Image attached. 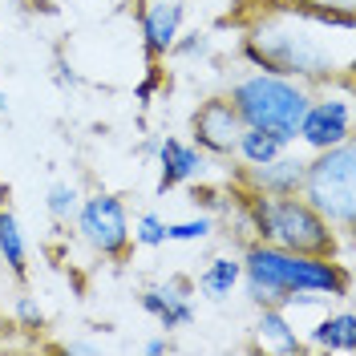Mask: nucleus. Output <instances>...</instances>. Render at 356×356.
<instances>
[{
  "label": "nucleus",
  "mask_w": 356,
  "mask_h": 356,
  "mask_svg": "<svg viewBox=\"0 0 356 356\" xmlns=\"http://www.w3.org/2000/svg\"><path fill=\"white\" fill-rule=\"evenodd\" d=\"M239 29V53L264 73H280L300 86H344L353 81V33L356 24H336L308 13L267 8L231 21Z\"/></svg>",
  "instance_id": "nucleus-1"
},
{
  "label": "nucleus",
  "mask_w": 356,
  "mask_h": 356,
  "mask_svg": "<svg viewBox=\"0 0 356 356\" xmlns=\"http://www.w3.org/2000/svg\"><path fill=\"white\" fill-rule=\"evenodd\" d=\"M243 280L259 308H288L312 304L320 296H348L353 275L348 267L320 255H296L275 243H247L243 251Z\"/></svg>",
  "instance_id": "nucleus-2"
},
{
  "label": "nucleus",
  "mask_w": 356,
  "mask_h": 356,
  "mask_svg": "<svg viewBox=\"0 0 356 356\" xmlns=\"http://www.w3.org/2000/svg\"><path fill=\"white\" fill-rule=\"evenodd\" d=\"M243 211L247 222L255 231L259 243H275L284 251H296V255H320V259H336L340 251V235L324 222V215H316L300 195H255L247 191L243 195ZM251 239V243H255Z\"/></svg>",
  "instance_id": "nucleus-3"
},
{
  "label": "nucleus",
  "mask_w": 356,
  "mask_h": 356,
  "mask_svg": "<svg viewBox=\"0 0 356 356\" xmlns=\"http://www.w3.org/2000/svg\"><path fill=\"white\" fill-rule=\"evenodd\" d=\"M300 199L308 202L316 215H324V222L348 243L356 231V146L336 142L328 150H316L304 166V186Z\"/></svg>",
  "instance_id": "nucleus-4"
},
{
  "label": "nucleus",
  "mask_w": 356,
  "mask_h": 356,
  "mask_svg": "<svg viewBox=\"0 0 356 356\" xmlns=\"http://www.w3.org/2000/svg\"><path fill=\"white\" fill-rule=\"evenodd\" d=\"M231 106L239 110L243 126H255V130H267L284 142H296V130H300V118L312 102V89L291 81V77H280V73H247L231 86Z\"/></svg>",
  "instance_id": "nucleus-5"
},
{
  "label": "nucleus",
  "mask_w": 356,
  "mask_h": 356,
  "mask_svg": "<svg viewBox=\"0 0 356 356\" xmlns=\"http://www.w3.org/2000/svg\"><path fill=\"white\" fill-rule=\"evenodd\" d=\"M77 231L106 259H122L130 251V219H126L122 199L113 195H93V199L77 202Z\"/></svg>",
  "instance_id": "nucleus-6"
},
{
  "label": "nucleus",
  "mask_w": 356,
  "mask_h": 356,
  "mask_svg": "<svg viewBox=\"0 0 356 356\" xmlns=\"http://www.w3.org/2000/svg\"><path fill=\"white\" fill-rule=\"evenodd\" d=\"M239 134H243V118L231 106L227 93H215V97L199 102V110L191 113V138H195V146H199L202 154L231 158Z\"/></svg>",
  "instance_id": "nucleus-7"
},
{
  "label": "nucleus",
  "mask_w": 356,
  "mask_h": 356,
  "mask_svg": "<svg viewBox=\"0 0 356 356\" xmlns=\"http://www.w3.org/2000/svg\"><path fill=\"white\" fill-rule=\"evenodd\" d=\"M296 138H304L312 150H328L336 142H348L353 138V106L348 97H312L304 118H300V130Z\"/></svg>",
  "instance_id": "nucleus-8"
},
{
  "label": "nucleus",
  "mask_w": 356,
  "mask_h": 356,
  "mask_svg": "<svg viewBox=\"0 0 356 356\" xmlns=\"http://www.w3.org/2000/svg\"><path fill=\"white\" fill-rule=\"evenodd\" d=\"M186 17V0H142L138 4V24H142V49L150 69L178 44V29Z\"/></svg>",
  "instance_id": "nucleus-9"
},
{
  "label": "nucleus",
  "mask_w": 356,
  "mask_h": 356,
  "mask_svg": "<svg viewBox=\"0 0 356 356\" xmlns=\"http://www.w3.org/2000/svg\"><path fill=\"white\" fill-rule=\"evenodd\" d=\"M267 8L308 13V17H324V21H336V24H356V0H235V8L222 17V24L251 17V13H267Z\"/></svg>",
  "instance_id": "nucleus-10"
},
{
  "label": "nucleus",
  "mask_w": 356,
  "mask_h": 356,
  "mask_svg": "<svg viewBox=\"0 0 356 356\" xmlns=\"http://www.w3.org/2000/svg\"><path fill=\"white\" fill-rule=\"evenodd\" d=\"M304 166H308V158L275 154L271 162H264V166H247L243 178L255 195L280 199V195H300V186H304Z\"/></svg>",
  "instance_id": "nucleus-11"
},
{
  "label": "nucleus",
  "mask_w": 356,
  "mask_h": 356,
  "mask_svg": "<svg viewBox=\"0 0 356 356\" xmlns=\"http://www.w3.org/2000/svg\"><path fill=\"white\" fill-rule=\"evenodd\" d=\"M186 291H191L186 280H175V284H166V288H146L142 291V308L150 312L166 332L186 328V324L195 320V304H191Z\"/></svg>",
  "instance_id": "nucleus-12"
},
{
  "label": "nucleus",
  "mask_w": 356,
  "mask_h": 356,
  "mask_svg": "<svg viewBox=\"0 0 356 356\" xmlns=\"http://www.w3.org/2000/svg\"><path fill=\"white\" fill-rule=\"evenodd\" d=\"M158 162H162V178H158V191H175L178 182H191L202 170V150L199 146H186L178 138H166L158 146Z\"/></svg>",
  "instance_id": "nucleus-13"
},
{
  "label": "nucleus",
  "mask_w": 356,
  "mask_h": 356,
  "mask_svg": "<svg viewBox=\"0 0 356 356\" xmlns=\"http://www.w3.org/2000/svg\"><path fill=\"white\" fill-rule=\"evenodd\" d=\"M312 344H316V348H328V353L353 356L356 353V316L353 312H336V316H328L324 324H316Z\"/></svg>",
  "instance_id": "nucleus-14"
},
{
  "label": "nucleus",
  "mask_w": 356,
  "mask_h": 356,
  "mask_svg": "<svg viewBox=\"0 0 356 356\" xmlns=\"http://www.w3.org/2000/svg\"><path fill=\"white\" fill-rule=\"evenodd\" d=\"M0 259L8 264V271L24 280L29 275V247H24V235H21V222L13 211H0Z\"/></svg>",
  "instance_id": "nucleus-15"
},
{
  "label": "nucleus",
  "mask_w": 356,
  "mask_h": 356,
  "mask_svg": "<svg viewBox=\"0 0 356 356\" xmlns=\"http://www.w3.org/2000/svg\"><path fill=\"white\" fill-rule=\"evenodd\" d=\"M284 146H288L284 138H275V134H267V130H255V126H243L239 142H235V154L243 158L247 166H264L275 154H284Z\"/></svg>",
  "instance_id": "nucleus-16"
},
{
  "label": "nucleus",
  "mask_w": 356,
  "mask_h": 356,
  "mask_svg": "<svg viewBox=\"0 0 356 356\" xmlns=\"http://www.w3.org/2000/svg\"><path fill=\"white\" fill-rule=\"evenodd\" d=\"M259 340L271 344L275 353H304V340L288 324L284 308H264V316H259Z\"/></svg>",
  "instance_id": "nucleus-17"
},
{
  "label": "nucleus",
  "mask_w": 356,
  "mask_h": 356,
  "mask_svg": "<svg viewBox=\"0 0 356 356\" xmlns=\"http://www.w3.org/2000/svg\"><path fill=\"white\" fill-rule=\"evenodd\" d=\"M243 280V264L239 259H211V267L199 275V291L207 300H222L231 296V288Z\"/></svg>",
  "instance_id": "nucleus-18"
},
{
  "label": "nucleus",
  "mask_w": 356,
  "mask_h": 356,
  "mask_svg": "<svg viewBox=\"0 0 356 356\" xmlns=\"http://www.w3.org/2000/svg\"><path fill=\"white\" fill-rule=\"evenodd\" d=\"M44 207H49V215H53L57 222L73 219V215H77V191H73V186H65V182H57V186L49 191Z\"/></svg>",
  "instance_id": "nucleus-19"
},
{
  "label": "nucleus",
  "mask_w": 356,
  "mask_h": 356,
  "mask_svg": "<svg viewBox=\"0 0 356 356\" xmlns=\"http://www.w3.org/2000/svg\"><path fill=\"white\" fill-rule=\"evenodd\" d=\"M211 219H186V222H166V243H195L211 235Z\"/></svg>",
  "instance_id": "nucleus-20"
},
{
  "label": "nucleus",
  "mask_w": 356,
  "mask_h": 356,
  "mask_svg": "<svg viewBox=\"0 0 356 356\" xmlns=\"http://www.w3.org/2000/svg\"><path fill=\"white\" fill-rule=\"evenodd\" d=\"M134 243L162 247L166 243V222L158 219V215H142V219H138V231H134Z\"/></svg>",
  "instance_id": "nucleus-21"
},
{
  "label": "nucleus",
  "mask_w": 356,
  "mask_h": 356,
  "mask_svg": "<svg viewBox=\"0 0 356 356\" xmlns=\"http://www.w3.org/2000/svg\"><path fill=\"white\" fill-rule=\"evenodd\" d=\"M17 316H21L29 328H41V308H37L29 296H21V300H17Z\"/></svg>",
  "instance_id": "nucleus-22"
},
{
  "label": "nucleus",
  "mask_w": 356,
  "mask_h": 356,
  "mask_svg": "<svg viewBox=\"0 0 356 356\" xmlns=\"http://www.w3.org/2000/svg\"><path fill=\"white\" fill-rule=\"evenodd\" d=\"M170 348H175L170 340H150V344H146V353H170Z\"/></svg>",
  "instance_id": "nucleus-23"
},
{
  "label": "nucleus",
  "mask_w": 356,
  "mask_h": 356,
  "mask_svg": "<svg viewBox=\"0 0 356 356\" xmlns=\"http://www.w3.org/2000/svg\"><path fill=\"white\" fill-rule=\"evenodd\" d=\"M0 113H4V89H0Z\"/></svg>",
  "instance_id": "nucleus-24"
},
{
  "label": "nucleus",
  "mask_w": 356,
  "mask_h": 356,
  "mask_svg": "<svg viewBox=\"0 0 356 356\" xmlns=\"http://www.w3.org/2000/svg\"><path fill=\"white\" fill-rule=\"evenodd\" d=\"M0 328H4V316H0Z\"/></svg>",
  "instance_id": "nucleus-25"
}]
</instances>
